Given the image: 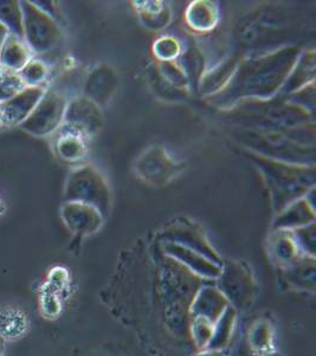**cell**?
Masks as SVG:
<instances>
[{"label":"cell","instance_id":"obj_20","mask_svg":"<svg viewBox=\"0 0 316 356\" xmlns=\"http://www.w3.org/2000/svg\"><path fill=\"white\" fill-rule=\"evenodd\" d=\"M33 55L35 54L25 42L24 37L8 33L0 50V67L19 72L33 60Z\"/></svg>","mask_w":316,"mask_h":356},{"label":"cell","instance_id":"obj_34","mask_svg":"<svg viewBox=\"0 0 316 356\" xmlns=\"http://www.w3.org/2000/svg\"><path fill=\"white\" fill-rule=\"evenodd\" d=\"M290 232L301 252L304 256L315 257V222L300 229H292Z\"/></svg>","mask_w":316,"mask_h":356},{"label":"cell","instance_id":"obj_24","mask_svg":"<svg viewBox=\"0 0 316 356\" xmlns=\"http://www.w3.org/2000/svg\"><path fill=\"white\" fill-rule=\"evenodd\" d=\"M226 308V298L221 291L214 288H205L194 301L193 313L196 317L212 322L218 320Z\"/></svg>","mask_w":316,"mask_h":356},{"label":"cell","instance_id":"obj_28","mask_svg":"<svg viewBox=\"0 0 316 356\" xmlns=\"http://www.w3.org/2000/svg\"><path fill=\"white\" fill-rule=\"evenodd\" d=\"M0 23L10 33L23 37V13L20 1L0 0Z\"/></svg>","mask_w":316,"mask_h":356},{"label":"cell","instance_id":"obj_1","mask_svg":"<svg viewBox=\"0 0 316 356\" xmlns=\"http://www.w3.org/2000/svg\"><path fill=\"white\" fill-rule=\"evenodd\" d=\"M302 50L301 45L292 44L274 51L242 58L226 87L206 101L218 111H226L246 99L276 97Z\"/></svg>","mask_w":316,"mask_h":356},{"label":"cell","instance_id":"obj_33","mask_svg":"<svg viewBox=\"0 0 316 356\" xmlns=\"http://www.w3.org/2000/svg\"><path fill=\"white\" fill-rule=\"evenodd\" d=\"M153 51L159 62L175 60L182 51V47L177 38L172 36L160 37L155 43Z\"/></svg>","mask_w":316,"mask_h":356},{"label":"cell","instance_id":"obj_12","mask_svg":"<svg viewBox=\"0 0 316 356\" xmlns=\"http://www.w3.org/2000/svg\"><path fill=\"white\" fill-rule=\"evenodd\" d=\"M61 217L72 234L77 236H90L101 229L102 213L97 209L81 202H63Z\"/></svg>","mask_w":316,"mask_h":356},{"label":"cell","instance_id":"obj_22","mask_svg":"<svg viewBox=\"0 0 316 356\" xmlns=\"http://www.w3.org/2000/svg\"><path fill=\"white\" fill-rule=\"evenodd\" d=\"M219 277H221V284L224 291L232 290V293H230V297H239V291H242L243 296L245 293L248 296L249 295L251 296V290L253 289L251 273L242 263L238 261L229 263L224 270L221 269Z\"/></svg>","mask_w":316,"mask_h":356},{"label":"cell","instance_id":"obj_18","mask_svg":"<svg viewBox=\"0 0 316 356\" xmlns=\"http://www.w3.org/2000/svg\"><path fill=\"white\" fill-rule=\"evenodd\" d=\"M54 151L57 158L64 163H79L87 155L88 139L77 131L62 126L56 131Z\"/></svg>","mask_w":316,"mask_h":356},{"label":"cell","instance_id":"obj_14","mask_svg":"<svg viewBox=\"0 0 316 356\" xmlns=\"http://www.w3.org/2000/svg\"><path fill=\"white\" fill-rule=\"evenodd\" d=\"M315 188L281 211L274 219V231H292L315 222Z\"/></svg>","mask_w":316,"mask_h":356},{"label":"cell","instance_id":"obj_38","mask_svg":"<svg viewBox=\"0 0 316 356\" xmlns=\"http://www.w3.org/2000/svg\"><path fill=\"white\" fill-rule=\"evenodd\" d=\"M8 33L10 32H8V29L5 28L4 25L0 23V50H1V47H3V44H4Z\"/></svg>","mask_w":316,"mask_h":356},{"label":"cell","instance_id":"obj_6","mask_svg":"<svg viewBox=\"0 0 316 356\" xmlns=\"http://www.w3.org/2000/svg\"><path fill=\"white\" fill-rule=\"evenodd\" d=\"M64 202H81L93 206L106 217L111 212L113 202L107 179L91 165L76 167L68 175Z\"/></svg>","mask_w":316,"mask_h":356},{"label":"cell","instance_id":"obj_37","mask_svg":"<svg viewBox=\"0 0 316 356\" xmlns=\"http://www.w3.org/2000/svg\"><path fill=\"white\" fill-rule=\"evenodd\" d=\"M42 309L43 313L49 317H55L58 315L61 310L60 302L56 298L55 295L52 293H47L45 296L42 298Z\"/></svg>","mask_w":316,"mask_h":356},{"label":"cell","instance_id":"obj_2","mask_svg":"<svg viewBox=\"0 0 316 356\" xmlns=\"http://www.w3.org/2000/svg\"><path fill=\"white\" fill-rule=\"evenodd\" d=\"M221 111L233 128L280 133L302 145L315 146V116L285 99H246Z\"/></svg>","mask_w":316,"mask_h":356},{"label":"cell","instance_id":"obj_21","mask_svg":"<svg viewBox=\"0 0 316 356\" xmlns=\"http://www.w3.org/2000/svg\"><path fill=\"white\" fill-rule=\"evenodd\" d=\"M269 254L278 266L285 268L292 266L304 257L290 231H274L269 241Z\"/></svg>","mask_w":316,"mask_h":356},{"label":"cell","instance_id":"obj_32","mask_svg":"<svg viewBox=\"0 0 316 356\" xmlns=\"http://www.w3.org/2000/svg\"><path fill=\"white\" fill-rule=\"evenodd\" d=\"M48 65L43 60H30L19 72L25 86L30 88L43 87V83L48 79Z\"/></svg>","mask_w":316,"mask_h":356},{"label":"cell","instance_id":"obj_17","mask_svg":"<svg viewBox=\"0 0 316 356\" xmlns=\"http://www.w3.org/2000/svg\"><path fill=\"white\" fill-rule=\"evenodd\" d=\"M316 57L314 49H306L301 52L297 64L292 67L288 79L276 97L285 99L294 92L303 89L309 84L315 83Z\"/></svg>","mask_w":316,"mask_h":356},{"label":"cell","instance_id":"obj_4","mask_svg":"<svg viewBox=\"0 0 316 356\" xmlns=\"http://www.w3.org/2000/svg\"><path fill=\"white\" fill-rule=\"evenodd\" d=\"M297 20L278 8H257L256 11L243 17L235 29V40L241 49H269L278 43L297 36Z\"/></svg>","mask_w":316,"mask_h":356},{"label":"cell","instance_id":"obj_25","mask_svg":"<svg viewBox=\"0 0 316 356\" xmlns=\"http://www.w3.org/2000/svg\"><path fill=\"white\" fill-rule=\"evenodd\" d=\"M175 62L185 72L186 77L189 79L191 89L198 91V86L205 74V57L200 51V49L193 45L182 50Z\"/></svg>","mask_w":316,"mask_h":356},{"label":"cell","instance_id":"obj_26","mask_svg":"<svg viewBox=\"0 0 316 356\" xmlns=\"http://www.w3.org/2000/svg\"><path fill=\"white\" fill-rule=\"evenodd\" d=\"M139 18L147 29L161 30L166 28L172 18L171 8L162 1H141L136 3Z\"/></svg>","mask_w":316,"mask_h":356},{"label":"cell","instance_id":"obj_30","mask_svg":"<svg viewBox=\"0 0 316 356\" xmlns=\"http://www.w3.org/2000/svg\"><path fill=\"white\" fill-rule=\"evenodd\" d=\"M158 63L157 72L168 86L182 92L190 88L185 72H182V67H179V64L175 60H165Z\"/></svg>","mask_w":316,"mask_h":356},{"label":"cell","instance_id":"obj_40","mask_svg":"<svg viewBox=\"0 0 316 356\" xmlns=\"http://www.w3.org/2000/svg\"><path fill=\"white\" fill-rule=\"evenodd\" d=\"M4 127V120H3V114H1V111H0V129Z\"/></svg>","mask_w":316,"mask_h":356},{"label":"cell","instance_id":"obj_7","mask_svg":"<svg viewBox=\"0 0 316 356\" xmlns=\"http://www.w3.org/2000/svg\"><path fill=\"white\" fill-rule=\"evenodd\" d=\"M23 13V37L33 54H47L62 40L57 20L43 13L32 1H20Z\"/></svg>","mask_w":316,"mask_h":356},{"label":"cell","instance_id":"obj_23","mask_svg":"<svg viewBox=\"0 0 316 356\" xmlns=\"http://www.w3.org/2000/svg\"><path fill=\"white\" fill-rule=\"evenodd\" d=\"M186 23L197 32H209L214 29L219 19L218 8L211 1H194L186 10Z\"/></svg>","mask_w":316,"mask_h":356},{"label":"cell","instance_id":"obj_27","mask_svg":"<svg viewBox=\"0 0 316 356\" xmlns=\"http://www.w3.org/2000/svg\"><path fill=\"white\" fill-rule=\"evenodd\" d=\"M28 329V320L24 313L13 307L0 308V337L13 341L24 335Z\"/></svg>","mask_w":316,"mask_h":356},{"label":"cell","instance_id":"obj_19","mask_svg":"<svg viewBox=\"0 0 316 356\" xmlns=\"http://www.w3.org/2000/svg\"><path fill=\"white\" fill-rule=\"evenodd\" d=\"M241 60L239 56H232L216 65L212 70L205 72L198 86V92L207 99L224 89L236 72Z\"/></svg>","mask_w":316,"mask_h":356},{"label":"cell","instance_id":"obj_39","mask_svg":"<svg viewBox=\"0 0 316 356\" xmlns=\"http://www.w3.org/2000/svg\"><path fill=\"white\" fill-rule=\"evenodd\" d=\"M197 356H223V354L219 350H211V352L203 353L200 355Z\"/></svg>","mask_w":316,"mask_h":356},{"label":"cell","instance_id":"obj_15","mask_svg":"<svg viewBox=\"0 0 316 356\" xmlns=\"http://www.w3.org/2000/svg\"><path fill=\"white\" fill-rule=\"evenodd\" d=\"M45 91L47 90L44 87H26L8 102L0 104L4 126L13 127L20 126L24 122L36 108Z\"/></svg>","mask_w":316,"mask_h":356},{"label":"cell","instance_id":"obj_10","mask_svg":"<svg viewBox=\"0 0 316 356\" xmlns=\"http://www.w3.org/2000/svg\"><path fill=\"white\" fill-rule=\"evenodd\" d=\"M103 120L102 108L82 95L68 102L63 126L89 139L102 129Z\"/></svg>","mask_w":316,"mask_h":356},{"label":"cell","instance_id":"obj_9","mask_svg":"<svg viewBox=\"0 0 316 356\" xmlns=\"http://www.w3.org/2000/svg\"><path fill=\"white\" fill-rule=\"evenodd\" d=\"M135 173L152 186H166L177 178L184 165L174 160L164 147L153 146L143 152L135 163Z\"/></svg>","mask_w":316,"mask_h":356},{"label":"cell","instance_id":"obj_29","mask_svg":"<svg viewBox=\"0 0 316 356\" xmlns=\"http://www.w3.org/2000/svg\"><path fill=\"white\" fill-rule=\"evenodd\" d=\"M235 318H236V314L232 309L228 307L226 312L221 314V316L218 318L217 325H214L212 337L207 344L210 349L219 350V349L224 348V346L229 342L230 335L232 332Z\"/></svg>","mask_w":316,"mask_h":356},{"label":"cell","instance_id":"obj_36","mask_svg":"<svg viewBox=\"0 0 316 356\" xmlns=\"http://www.w3.org/2000/svg\"><path fill=\"white\" fill-rule=\"evenodd\" d=\"M251 343H253V348H258L260 350H264L268 344L270 343V329L268 330L267 325H261L258 323L257 327H255L251 334Z\"/></svg>","mask_w":316,"mask_h":356},{"label":"cell","instance_id":"obj_42","mask_svg":"<svg viewBox=\"0 0 316 356\" xmlns=\"http://www.w3.org/2000/svg\"><path fill=\"white\" fill-rule=\"evenodd\" d=\"M3 210H4V206L0 202V214L3 213Z\"/></svg>","mask_w":316,"mask_h":356},{"label":"cell","instance_id":"obj_35","mask_svg":"<svg viewBox=\"0 0 316 356\" xmlns=\"http://www.w3.org/2000/svg\"><path fill=\"white\" fill-rule=\"evenodd\" d=\"M289 102L303 108L315 116V83L309 84L303 89L285 97Z\"/></svg>","mask_w":316,"mask_h":356},{"label":"cell","instance_id":"obj_11","mask_svg":"<svg viewBox=\"0 0 316 356\" xmlns=\"http://www.w3.org/2000/svg\"><path fill=\"white\" fill-rule=\"evenodd\" d=\"M161 237L165 239V243H175L189 248L221 266V258L217 252L210 246L202 229L193 222H187L185 219L177 220L164 229Z\"/></svg>","mask_w":316,"mask_h":356},{"label":"cell","instance_id":"obj_41","mask_svg":"<svg viewBox=\"0 0 316 356\" xmlns=\"http://www.w3.org/2000/svg\"><path fill=\"white\" fill-rule=\"evenodd\" d=\"M0 356H4V350H3V343H1V340H0Z\"/></svg>","mask_w":316,"mask_h":356},{"label":"cell","instance_id":"obj_13","mask_svg":"<svg viewBox=\"0 0 316 356\" xmlns=\"http://www.w3.org/2000/svg\"><path fill=\"white\" fill-rule=\"evenodd\" d=\"M118 86L119 76L116 70L109 64L101 63L88 74L84 82V96L102 108L114 96Z\"/></svg>","mask_w":316,"mask_h":356},{"label":"cell","instance_id":"obj_31","mask_svg":"<svg viewBox=\"0 0 316 356\" xmlns=\"http://www.w3.org/2000/svg\"><path fill=\"white\" fill-rule=\"evenodd\" d=\"M25 88L19 72L0 67V104L8 102Z\"/></svg>","mask_w":316,"mask_h":356},{"label":"cell","instance_id":"obj_16","mask_svg":"<svg viewBox=\"0 0 316 356\" xmlns=\"http://www.w3.org/2000/svg\"><path fill=\"white\" fill-rule=\"evenodd\" d=\"M164 250L166 251L167 256L202 277L218 278L221 276V264L214 263L197 251L175 243H165Z\"/></svg>","mask_w":316,"mask_h":356},{"label":"cell","instance_id":"obj_8","mask_svg":"<svg viewBox=\"0 0 316 356\" xmlns=\"http://www.w3.org/2000/svg\"><path fill=\"white\" fill-rule=\"evenodd\" d=\"M68 101L58 91H45L28 119L20 124L29 134L45 138L58 131L64 122Z\"/></svg>","mask_w":316,"mask_h":356},{"label":"cell","instance_id":"obj_5","mask_svg":"<svg viewBox=\"0 0 316 356\" xmlns=\"http://www.w3.org/2000/svg\"><path fill=\"white\" fill-rule=\"evenodd\" d=\"M232 136L245 151L264 158L294 165H315V146L297 143L288 135L235 128Z\"/></svg>","mask_w":316,"mask_h":356},{"label":"cell","instance_id":"obj_3","mask_svg":"<svg viewBox=\"0 0 316 356\" xmlns=\"http://www.w3.org/2000/svg\"><path fill=\"white\" fill-rule=\"evenodd\" d=\"M246 158L260 170L268 187L270 202L275 214L287 206L303 198L315 188V165H294L264 158L251 152H245Z\"/></svg>","mask_w":316,"mask_h":356}]
</instances>
